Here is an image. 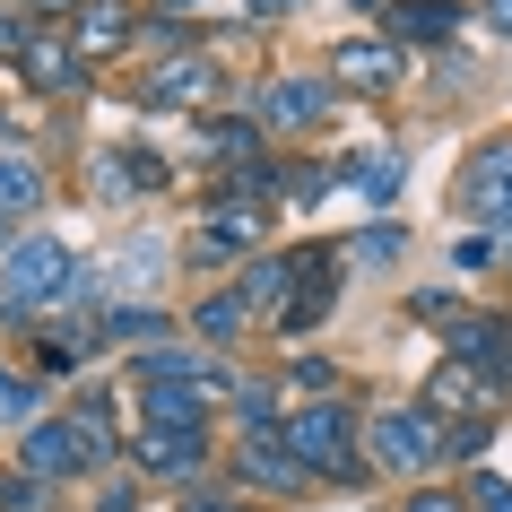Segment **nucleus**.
<instances>
[{"label": "nucleus", "mask_w": 512, "mask_h": 512, "mask_svg": "<svg viewBox=\"0 0 512 512\" xmlns=\"http://www.w3.org/2000/svg\"><path fill=\"white\" fill-rule=\"evenodd\" d=\"M278 443H287V460H296L304 478H356V417L339 400L296 408V417L278 426Z\"/></svg>", "instance_id": "obj_2"}, {"label": "nucleus", "mask_w": 512, "mask_h": 512, "mask_svg": "<svg viewBox=\"0 0 512 512\" xmlns=\"http://www.w3.org/2000/svg\"><path fill=\"white\" fill-rule=\"evenodd\" d=\"M365 434H374V460L391 469V478H400V469L443 460V417H434V408H382Z\"/></svg>", "instance_id": "obj_6"}, {"label": "nucleus", "mask_w": 512, "mask_h": 512, "mask_svg": "<svg viewBox=\"0 0 512 512\" xmlns=\"http://www.w3.org/2000/svg\"><path fill=\"white\" fill-rule=\"evenodd\" d=\"M131 460L148 469V478H191V469L209 460V426H139Z\"/></svg>", "instance_id": "obj_8"}, {"label": "nucleus", "mask_w": 512, "mask_h": 512, "mask_svg": "<svg viewBox=\"0 0 512 512\" xmlns=\"http://www.w3.org/2000/svg\"><path fill=\"white\" fill-rule=\"evenodd\" d=\"M139 382H191V391H200V400H235L243 382L226 374V365H217V356H183V348H148L139 356Z\"/></svg>", "instance_id": "obj_11"}, {"label": "nucleus", "mask_w": 512, "mask_h": 512, "mask_svg": "<svg viewBox=\"0 0 512 512\" xmlns=\"http://www.w3.org/2000/svg\"><path fill=\"white\" fill-rule=\"evenodd\" d=\"M417 313L452 330V365H469L486 382H512V322H495V313H452L443 296H417Z\"/></svg>", "instance_id": "obj_4"}, {"label": "nucleus", "mask_w": 512, "mask_h": 512, "mask_svg": "<svg viewBox=\"0 0 512 512\" xmlns=\"http://www.w3.org/2000/svg\"><path fill=\"white\" fill-rule=\"evenodd\" d=\"M339 183H356V191H365V200L382 209V200H400L408 165H400V148H365V157H348V165H339Z\"/></svg>", "instance_id": "obj_19"}, {"label": "nucleus", "mask_w": 512, "mask_h": 512, "mask_svg": "<svg viewBox=\"0 0 512 512\" xmlns=\"http://www.w3.org/2000/svg\"><path fill=\"white\" fill-rule=\"evenodd\" d=\"M252 139H261V122H200V157L235 165V157H252Z\"/></svg>", "instance_id": "obj_25"}, {"label": "nucleus", "mask_w": 512, "mask_h": 512, "mask_svg": "<svg viewBox=\"0 0 512 512\" xmlns=\"http://www.w3.org/2000/svg\"><path fill=\"white\" fill-rule=\"evenodd\" d=\"M44 304H87V270L53 235H27V243H9V261H0V313L18 322V313H44Z\"/></svg>", "instance_id": "obj_1"}, {"label": "nucleus", "mask_w": 512, "mask_h": 512, "mask_svg": "<svg viewBox=\"0 0 512 512\" xmlns=\"http://www.w3.org/2000/svg\"><path fill=\"white\" fill-rule=\"evenodd\" d=\"M486 261H495V243H486V235H460L452 243V270H486Z\"/></svg>", "instance_id": "obj_34"}, {"label": "nucleus", "mask_w": 512, "mask_h": 512, "mask_svg": "<svg viewBox=\"0 0 512 512\" xmlns=\"http://www.w3.org/2000/svg\"><path fill=\"white\" fill-rule=\"evenodd\" d=\"M486 443H495V426H486V417H460V426H443V452H452V460H478Z\"/></svg>", "instance_id": "obj_28"}, {"label": "nucleus", "mask_w": 512, "mask_h": 512, "mask_svg": "<svg viewBox=\"0 0 512 512\" xmlns=\"http://www.w3.org/2000/svg\"><path fill=\"white\" fill-rule=\"evenodd\" d=\"M452 27H460L452 0H400L391 9V44H452Z\"/></svg>", "instance_id": "obj_18"}, {"label": "nucleus", "mask_w": 512, "mask_h": 512, "mask_svg": "<svg viewBox=\"0 0 512 512\" xmlns=\"http://www.w3.org/2000/svg\"><path fill=\"white\" fill-rule=\"evenodd\" d=\"M287 261H296V270H287V296H278L270 322L278 330H313L330 304H339V252H330V243H296Z\"/></svg>", "instance_id": "obj_5"}, {"label": "nucleus", "mask_w": 512, "mask_h": 512, "mask_svg": "<svg viewBox=\"0 0 512 512\" xmlns=\"http://www.w3.org/2000/svg\"><path fill=\"white\" fill-rule=\"evenodd\" d=\"M400 226H365V235H356V261H400Z\"/></svg>", "instance_id": "obj_31"}, {"label": "nucleus", "mask_w": 512, "mask_h": 512, "mask_svg": "<svg viewBox=\"0 0 512 512\" xmlns=\"http://www.w3.org/2000/svg\"><path fill=\"white\" fill-rule=\"evenodd\" d=\"M287 270H296V261H287V252H252V270H243V313H278V296H287Z\"/></svg>", "instance_id": "obj_22"}, {"label": "nucleus", "mask_w": 512, "mask_h": 512, "mask_svg": "<svg viewBox=\"0 0 512 512\" xmlns=\"http://www.w3.org/2000/svg\"><path fill=\"white\" fill-rule=\"evenodd\" d=\"M400 44H382V35H348V44H330V79L348 87H400Z\"/></svg>", "instance_id": "obj_13"}, {"label": "nucleus", "mask_w": 512, "mask_h": 512, "mask_svg": "<svg viewBox=\"0 0 512 512\" xmlns=\"http://www.w3.org/2000/svg\"><path fill=\"white\" fill-rule=\"evenodd\" d=\"M243 9H252V18H278V9H287V0H243Z\"/></svg>", "instance_id": "obj_41"}, {"label": "nucleus", "mask_w": 512, "mask_h": 512, "mask_svg": "<svg viewBox=\"0 0 512 512\" xmlns=\"http://www.w3.org/2000/svg\"><path fill=\"white\" fill-rule=\"evenodd\" d=\"M18 9H53V18H70V9H79V0H18Z\"/></svg>", "instance_id": "obj_40"}, {"label": "nucleus", "mask_w": 512, "mask_h": 512, "mask_svg": "<svg viewBox=\"0 0 512 512\" xmlns=\"http://www.w3.org/2000/svg\"><path fill=\"white\" fill-rule=\"evenodd\" d=\"M0 512H9V478H0Z\"/></svg>", "instance_id": "obj_42"}, {"label": "nucleus", "mask_w": 512, "mask_h": 512, "mask_svg": "<svg viewBox=\"0 0 512 512\" xmlns=\"http://www.w3.org/2000/svg\"><path fill=\"white\" fill-rule=\"evenodd\" d=\"M87 348H96V313H61V322H44V339H35V365H44V374H79Z\"/></svg>", "instance_id": "obj_15"}, {"label": "nucleus", "mask_w": 512, "mask_h": 512, "mask_svg": "<svg viewBox=\"0 0 512 512\" xmlns=\"http://www.w3.org/2000/svg\"><path fill=\"white\" fill-rule=\"evenodd\" d=\"M243 486H270V495H296L304 486V469L296 460H287V443H278V434H243Z\"/></svg>", "instance_id": "obj_17"}, {"label": "nucleus", "mask_w": 512, "mask_h": 512, "mask_svg": "<svg viewBox=\"0 0 512 512\" xmlns=\"http://www.w3.org/2000/svg\"><path fill=\"white\" fill-rule=\"evenodd\" d=\"M18 70H27V87H44V96H70V87H87V61L70 53L61 35H27Z\"/></svg>", "instance_id": "obj_14"}, {"label": "nucleus", "mask_w": 512, "mask_h": 512, "mask_svg": "<svg viewBox=\"0 0 512 512\" xmlns=\"http://www.w3.org/2000/svg\"><path fill=\"white\" fill-rule=\"evenodd\" d=\"M322 113H330V79H270L252 122H270V131H313Z\"/></svg>", "instance_id": "obj_12"}, {"label": "nucleus", "mask_w": 512, "mask_h": 512, "mask_svg": "<svg viewBox=\"0 0 512 512\" xmlns=\"http://www.w3.org/2000/svg\"><path fill=\"white\" fill-rule=\"evenodd\" d=\"M495 391H504V382H486V374H469V365H443V374H434V391L417 408H434V417H443V408H486L495 400Z\"/></svg>", "instance_id": "obj_21"}, {"label": "nucleus", "mask_w": 512, "mask_h": 512, "mask_svg": "<svg viewBox=\"0 0 512 512\" xmlns=\"http://www.w3.org/2000/svg\"><path fill=\"white\" fill-rule=\"evenodd\" d=\"M243 322H252V313H243V296H209L200 313H191V330H200V339H235Z\"/></svg>", "instance_id": "obj_27"}, {"label": "nucleus", "mask_w": 512, "mask_h": 512, "mask_svg": "<svg viewBox=\"0 0 512 512\" xmlns=\"http://www.w3.org/2000/svg\"><path fill=\"white\" fill-rule=\"evenodd\" d=\"M35 200H44V174H35V157H0V226H9V217H27Z\"/></svg>", "instance_id": "obj_23"}, {"label": "nucleus", "mask_w": 512, "mask_h": 512, "mask_svg": "<svg viewBox=\"0 0 512 512\" xmlns=\"http://www.w3.org/2000/svg\"><path fill=\"white\" fill-rule=\"evenodd\" d=\"M486 27H495V35H512V0H486Z\"/></svg>", "instance_id": "obj_38"}, {"label": "nucleus", "mask_w": 512, "mask_h": 512, "mask_svg": "<svg viewBox=\"0 0 512 512\" xmlns=\"http://www.w3.org/2000/svg\"><path fill=\"white\" fill-rule=\"evenodd\" d=\"M139 96H148V105H209V96H217V70L200 53H191V61H157V79L139 87Z\"/></svg>", "instance_id": "obj_16"}, {"label": "nucleus", "mask_w": 512, "mask_h": 512, "mask_svg": "<svg viewBox=\"0 0 512 512\" xmlns=\"http://www.w3.org/2000/svg\"><path fill=\"white\" fill-rule=\"evenodd\" d=\"M460 209L486 226H512V139H486L478 157L460 165Z\"/></svg>", "instance_id": "obj_7"}, {"label": "nucleus", "mask_w": 512, "mask_h": 512, "mask_svg": "<svg viewBox=\"0 0 512 512\" xmlns=\"http://www.w3.org/2000/svg\"><path fill=\"white\" fill-rule=\"evenodd\" d=\"M96 183H105V191H157V183H165V165L148 157V148H122V157L96 165Z\"/></svg>", "instance_id": "obj_24"}, {"label": "nucleus", "mask_w": 512, "mask_h": 512, "mask_svg": "<svg viewBox=\"0 0 512 512\" xmlns=\"http://www.w3.org/2000/svg\"><path fill=\"white\" fill-rule=\"evenodd\" d=\"M27 53V18H18V9H0V61H18Z\"/></svg>", "instance_id": "obj_36"}, {"label": "nucleus", "mask_w": 512, "mask_h": 512, "mask_svg": "<svg viewBox=\"0 0 512 512\" xmlns=\"http://www.w3.org/2000/svg\"><path fill=\"white\" fill-rule=\"evenodd\" d=\"M0 243H9V226H0Z\"/></svg>", "instance_id": "obj_44"}, {"label": "nucleus", "mask_w": 512, "mask_h": 512, "mask_svg": "<svg viewBox=\"0 0 512 512\" xmlns=\"http://www.w3.org/2000/svg\"><path fill=\"white\" fill-rule=\"evenodd\" d=\"M27 417H35V382L0 374V426H27Z\"/></svg>", "instance_id": "obj_29"}, {"label": "nucleus", "mask_w": 512, "mask_h": 512, "mask_svg": "<svg viewBox=\"0 0 512 512\" xmlns=\"http://www.w3.org/2000/svg\"><path fill=\"white\" fill-rule=\"evenodd\" d=\"M235 408H243V434H278V400L270 391H235Z\"/></svg>", "instance_id": "obj_30"}, {"label": "nucleus", "mask_w": 512, "mask_h": 512, "mask_svg": "<svg viewBox=\"0 0 512 512\" xmlns=\"http://www.w3.org/2000/svg\"><path fill=\"white\" fill-rule=\"evenodd\" d=\"M469 512H512V486L504 478H478V486H469Z\"/></svg>", "instance_id": "obj_33"}, {"label": "nucleus", "mask_w": 512, "mask_h": 512, "mask_svg": "<svg viewBox=\"0 0 512 512\" xmlns=\"http://www.w3.org/2000/svg\"><path fill=\"white\" fill-rule=\"evenodd\" d=\"M174 9H191V0H174Z\"/></svg>", "instance_id": "obj_45"}, {"label": "nucleus", "mask_w": 512, "mask_h": 512, "mask_svg": "<svg viewBox=\"0 0 512 512\" xmlns=\"http://www.w3.org/2000/svg\"><path fill=\"white\" fill-rule=\"evenodd\" d=\"M183 512H243V504H226V495H183Z\"/></svg>", "instance_id": "obj_37"}, {"label": "nucleus", "mask_w": 512, "mask_h": 512, "mask_svg": "<svg viewBox=\"0 0 512 512\" xmlns=\"http://www.w3.org/2000/svg\"><path fill=\"white\" fill-rule=\"evenodd\" d=\"M105 452H113L105 408H87V417H53V426H27V443H18L27 478H79V469H96Z\"/></svg>", "instance_id": "obj_3"}, {"label": "nucleus", "mask_w": 512, "mask_h": 512, "mask_svg": "<svg viewBox=\"0 0 512 512\" xmlns=\"http://www.w3.org/2000/svg\"><path fill=\"white\" fill-rule=\"evenodd\" d=\"M261 235H270V217L252 209V200H217L209 226L191 235V261H235V252H261Z\"/></svg>", "instance_id": "obj_9"}, {"label": "nucleus", "mask_w": 512, "mask_h": 512, "mask_svg": "<svg viewBox=\"0 0 512 512\" xmlns=\"http://www.w3.org/2000/svg\"><path fill=\"white\" fill-rule=\"evenodd\" d=\"M131 35H139V18L122 0H79V9H70V53L79 61H113Z\"/></svg>", "instance_id": "obj_10"}, {"label": "nucleus", "mask_w": 512, "mask_h": 512, "mask_svg": "<svg viewBox=\"0 0 512 512\" xmlns=\"http://www.w3.org/2000/svg\"><path fill=\"white\" fill-rule=\"evenodd\" d=\"M365 9H382V0H365Z\"/></svg>", "instance_id": "obj_43"}, {"label": "nucleus", "mask_w": 512, "mask_h": 512, "mask_svg": "<svg viewBox=\"0 0 512 512\" xmlns=\"http://www.w3.org/2000/svg\"><path fill=\"white\" fill-rule=\"evenodd\" d=\"M270 191H278V165L270 157H235V165H226V200H252V209H261Z\"/></svg>", "instance_id": "obj_26"}, {"label": "nucleus", "mask_w": 512, "mask_h": 512, "mask_svg": "<svg viewBox=\"0 0 512 512\" xmlns=\"http://www.w3.org/2000/svg\"><path fill=\"white\" fill-rule=\"evenodd\" d=\"M400 512H469V495H452V486H417V495H400Z\"/></svg>", "instance_id": "obj_32"}, {"label": "nucleus", "mask_w": 512, "mask_h": 512, "mask_svg": "<svg viewBox=\"0 0 512 512\" xmlns=\"http://www.w3.org/2000/svg\"><path fill=\"white\" fill-rule=\"evenodd\" d=\"M9 512H44V478L18 469V478H9Z\"/></svg>", "instance_id": "obj_35"}, {"label": "nucleus", "mask_w": 512, "mask_h": 512, "mask_svg": "<svg viewBox=\"0 0 512 512\" xmlns=\"http://www.w3.org/2000/svg\"><path fill=\"white\" fill-rule=\"evenodd\" d=\"M139 400H148V426H209V400L191 382H139Z\"/></svg>", "instance_id": "obj_20"}, {"label": "nucleus", "mask_w": 512, "mask_h": 512, "mask_svg": "<svg viewBox=\"0 0 512 512\" xmlns=\"http://www.w3.org/2000/svg\"><path fill=\"white\" fill-rule=\"evenodd\" d=\"M105 512H148V504H139V495H122V486H113V495H105Z\"/></svg>", "instance_id": "obj_39"}]
</instances>
